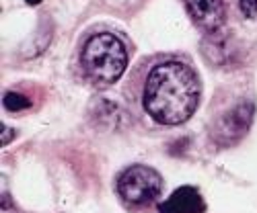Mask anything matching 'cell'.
Segmentation results:
<instances>
[{"label":"cell","mask_w":257,"mask_h":213,"mask_svg":"<svg viewBox=\"0 0 257 213\" xmlns=\"http://www.w3.org/2000/svg\"><path fill=\"white\" fill-rule=\"evenodd\" d=\"M202 98V82L187 60L163 56L148 64L140 100L142 109L159 125H181L196 113Z\"/></svg>","instance_id":"6da1fadb"},{"label":"cell","mask_w":257,"mask_h":213,"mask_svg":"<svg viewBox=\"0 0 257 213\" xmlns=\"http://www.w3.org/2000/svg\"><path fill=\"white\" fill-rule=\"evenodd\" d=\"M130 56L123 39L113 31H93L78 48V66L84 80L93 86H111L125 68Z\"/></svg>","instance_id":"7a4b0ae2"},{"label":"cell","mask_w":257,"mask_h":213,"mask_svg":"<svg viewBox=\"0 0 257 213\" xmlns=\"http://www.w3.org/2000/svg\"><path fill=\"white\" fill-rule=\"evenodd\" d=\"M115 188L127 207L148 209L163 195V178L155 168L144 164H134L130 168H125L117 176Z\"/></svg>","instance_id":"3957f363"},{"label":"cell","mask_w":257,"mask_h":213,"mask_svg":"<svg viewBox=\"0 0 257 213\" xmlns=\"http://www.w3.org/2000/svg\"><path fill=\"white\" fill-rule=\"evenodd\" d=\"M194 25L204 33H218L226 23V0H183Z\"/></svg>","instance_id":"277c9868"},{"label":"cell","mask_w":257,"mask_h":213,"mask_svg":"<svg viewBox=\"0 0 257 213\" xmlns=\"http://www.w3.org/2000/svg\"><path fill=\"white\" fill-rule=\"evenodd\" d=\"M253 121V102H245L241 100L237 106H232L228 113L222 115L220 123H218V136L222 142H237L241 140L249 125Z\"/></svg>","instance_id":"5b68a950"},{"label":"cell","mask_w":257,"mask_h":213,"mask_svg":"<svg viewBox=\"0 0 257 213\" xmlns=\"http://www.w3.org/2000/svg\"><path fill=\"white\" fill-rule=\"evenodd\" d=\"M206 201L194 186H179L167 201L159 205V213H204Z\"/></svg>","instance_id":"8992f818"},{"label":"cell","mask_w":257,"mask_h":213,"mask_svg":"<svg viewBox=\"0 0 257 213\" xmlns=\"http://www.w3.org/2000/svg\"><path fill=\"white\" fill-rule=\"evenodd\" d=\"M3 104L7 111H25L31 106V100L23 94V92H7L5 98H3Z\"/></svg>","instance_id":"52a82bcc"},{"label":"cell","mask_w":257,"mask_h":213,"mask_svg":"<svg viewBox=\"0 0 257 213\" xmlns=\"http://www.w3.org/2000/svg\"><path fill=\"white\" fill-rule=\"evenodd\" d=\"M239 8L245 18L257 16V0H239Z\"/></svg>","instance_id":"ba28073f"},{"label":"cell","mask_w":257,"mask_h":213,"mask_svg":"<svg viewBox=\"0 0 257 213\" xmlns=\"http://www.w3.org/2000/svg\"><path fill=\"white\" fill-rule=\"evenodd\" d=\"M11 136H15V132H11L7 125H3V144H5V146L11 142Z\"/></svg>","instance_id":"9c48e42d"},{"label":"cell","mask_w":257,"mask_h":213,"mask_svg":"<svg viewBox=\"0 0 257 213\" xmlns=\"http://www.w3.org/2000/svg\"><path fill=\"white\" fill-rule=\"evenodd\" d=\"M25 2H27V4H39L41 0H25Z\"/></svg>","instance_id":"30bf717a"}]
</instances>
